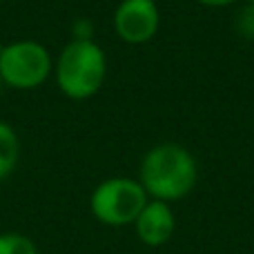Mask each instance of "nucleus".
Wrapping results in <instances>:
<instances>
[{
	"label": "nucleus",
	"mask_w": 254,
	"mask_h": 254,
	"mask_svg": "<svg viewBox=\"0 0 254 254\" xmlns=\"http://www.w3.org/2000/svg\"><path fill=\"white\" fill-rule=\"evenodd\" d=\"M198 181V163L185 145L167 140L149 147L138 165V183L149 198L176 203L185 198Z\"/></svg>",
	"instance_id": "obj_1"
},
{
	"label": "nucleus",
	"mask_w": 254,
	"mask_h": 254,
	"mask_svg": "<svg viewBox=\"0 0 254 254\" xmlns=\"http://www.w3.org/2000/svg\"><path fill=\"white\" fill-rule=\"evenodd\" d=\"M54 80L69 101H87L107 80V54L96 40L71 38L54 58Z\"/></svg>",
	"instance_id": "obj_2"
},
{
	"label": "nucleus",
	"mask_w": 254,
	"mask_h": 254,
	"mask_svg": "<svg viewBox=\"0 0 254 254\" xmlns=\"http://www.w3.org/2000/svg\"><path fill=\"white\" fill-rule=\"evenodd\" d=\"M54 56L40 40L18 38L0 47V83L16 92L38 89L52 78Z\"/></svg>",
	"instance_id": "obj_3"
},
{
	"label": "nucleus",
	"mask_w": 254,
	"mask_h": 254,
	"mask_svg": "<svg viewBox=\"0 0 254 254\" xmlns=\"http://www.w3.org/2000/svg\"><path fill=\"white\" fill-rule=\"evenodd\" d=\"M147 192L138 179L129 176H112L105 179L89 194V212L103 225L110 228H125L131 225L147 203Z\"/></svg>",
	"instance_id": "obj_4"
},
{
	"label": "nucleus",
	"mask_w": 254,
	"mask_h": 254,
	"mask_svg": "<svg viewBox=\"0 0 254 254\" xmlns=\"http://www.w3.org/2000/svg\"><path fill=\"white\" fill-rule=\"evenodd\" d=\"M112 27L121 43L138 47L161 29V9L156 0H121L112 16Z\"/></svg>",
	"instance_id": "obj_5"
},
{
	"label": "nucleus",
	"mask_w": 254,
	"mask_h": 254,
	"mask_svg": "<svg viewBox=\"0 0 254 254\" xmlns=\"http://www.w3.org/2000/svg\"><path fill=\"white\" fill-rule=\"evenodd\" d=\"M131 228H134L138 241L147 248H161L170 243V239L176 232V216L172 210V203L147 198Z\"/></svg>",
	"instance_id": "obj_6"
},
{
	"label": "nucleus",
	"mask_w": 254,
	"mask_h": 254,
	"mask_svg": "<svg viewBox=\"0 0 254 254\" xmlns=\"http://www.w3.org/2000/svg\"><path fill=\"white\" fill-rule=\"evenodd\" d=\"M20 161V136L16 127L0 119V183L16 172Z\"/></svg>",
	"instance_id": "obj_7"
},
{
	"label": "nucleus",
	"mask_w": 254,
	"mask_h": 254,
	"mask_svg": "<svg viewBox=\"0 0 254 254\" xmlns=\"http://www.w3.org/2000/svg\"><path fill=\"white\" fill-rule=\"evenodd\" d=\"M0 254H40V252L29 234L0 232Z\"/></svg>",
	"instance_id": "obj_8"
},
{
	"label": "nucleus",
	"mask_w": 254,
	"mask_h": 254,
	"mask_svg": "<svg viewBox=\"0 0 254 254\" xmlns=\"http://www.w3.org/2000/svg\"><path fill=\"white\" fill-rule=\"evenodd\" d=\"M234 29H237L239 36H243L246 40H254V2H246L237 11Z\"/></svg>",
	"instance_id": "obj_9"
},
{
	"label": "nucleus",
	"mask_w": 254,
	"mask_h": 254,
	"mask_svg": "<svg viewBox=\"0 0 254 254\" xmlns=\"http://www.w3.org/2000/svg\"><path fill=\"white\" fill-rule=\"evenodd\" d=\"M94 34H96V27L89 18H76L71 25V38L74 40H94Z\"/></svg>",
	"instance_id": "obj_10"
},
{
	"label": "nucleus",
	"mask_w": 254,
	"mask_h": 254,
	"mask_svg": "<svg viewBox=\"0 0 254 254\" xmlns=\"http://www.w3.org/2000/svg\"><path fill=\"white\" fill-rule=\"evenodd\" d=\"M198 4L203 7H210V9H223V7H230V4L239 2V0H196Z\"/></svg>",
	"instance_id": "obj_11"
},
{
	"label": "nucleus",
	"mask_w": 254,
	"mask_h": 254,
	"mask_svg": "<svg viewBox=\"0 0 254 254\" xmlns=\"http://www.w3.org/2000/svg\"><path fill=\"white\" fill-rule=\"evenodd\" d=\"M246 2H254V0H246Z\"/></svg>",
	"instance_id": "obj_12"
},
{
	"label": "nucleus",
	"mask_w": 254,
	"mask_h": 254,
	"mask_svg": "<svg viewBox=\"0 0 254 254\" xmlns=\"http://www.w3.org/2000/svg\"><path fill=\"white\" fill-rule=\"evenodd\" d=\"M252 123H254V116H252Z\"/></svg>",
	"instance_id": "obj_13"
}]
</instances>
